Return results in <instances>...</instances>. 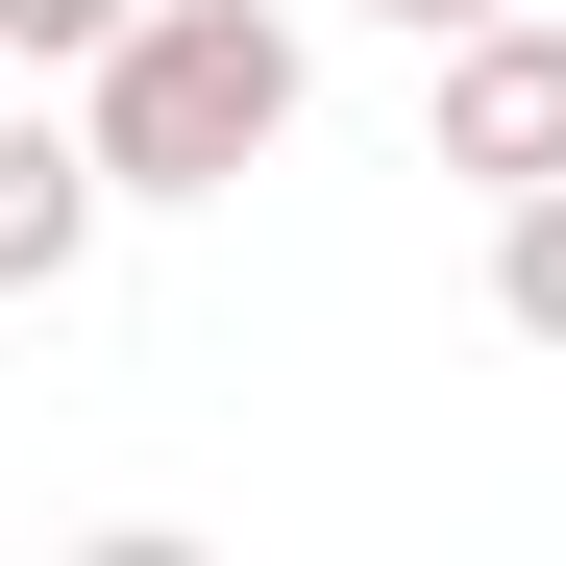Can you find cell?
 Here are the masks:
<instances>
[{
  "instance_id": "1",
  "label": "cell",
  "mask_w": 566,
  "mask_h": 566,
  "mask_svg": "<svg viewBox=\"0 0 566 566\" xmlns=\"http://www.w3.org/2000/svg\"><path fill=\"white\" fill-rule=\"evenodd\" d=\"M296 99H321V50L271 25V0H148V25L74 74V124H99L124 198H247V172L296 148Z\"/></svg>"
},
{
  "instance_id": "2",
  "label": "cell",
  "mask_w": 566,
  "mask_h": 566,
  "mask_svg": "<svg viewBox=\"0 0 566 566\" xmlns=\"http://www.w3.org/2000/svg\"><path fill=\"white\" fill-rule=\"evenodd\" d=\"M419 148L468 172V198H542V172H566V25H542V0L443 25V99H419Z\"/></svg>"
},
{
  "instance_id": "3",
  "label": "cell",
  "mask_w": 566,
  "mask_h": 566,
  "mask_svg": "<svg viewBox=\"0 0 566 566\" xmlns=\"http://www.w3.org/2000/svg\"><path fill=\"white\" fill-rule=\"evenodd\" d=\"M124 222V172L99 124H50V99H0V296H74V247Z\"/></svg>"
},
{
  "instance_id": "4",
  "label": "cell",
  "mask_w": 566,
  "mask_h": 566,
  "mask_svg": "<svg viewBox=\"0 0 566 566\" xmlns=\"http://www.w3.org/2000/svg\"><path fill=\"white\" fill-rule=\"evenodd\" d=\"M493 321L566 345V172H542V198H493Z\"/></svg>"
},
{
  "instance_id": "5",
  "label": "cell",
  "mask_w": 566,
  "mask_h": 566,
  "mask_svg": "<svg viewBox=\"0 0 566 566\" xmlns=\"http://www.w3.org/2000/svg\"><path fill=\"white\" fill-rule=\"evenodd\" d=\"M124 25H148V0H0V74H99Z\"/></svg>"
},
{
  "instance_id": "6",
  "label": "cell",
  "mask_w": 566,
  "mask_h": 566,
  "mask_svg": "<svg viewBox=\"0 0 566 566\" xmlns=\"http://www.w3.org/2000/svg\"><path fill=\"white\" fill-rule=\"evenodd\" d=\"M369 25H419V50H443V25H493V0H369Z\"/></svg>"
}]
</instances>
